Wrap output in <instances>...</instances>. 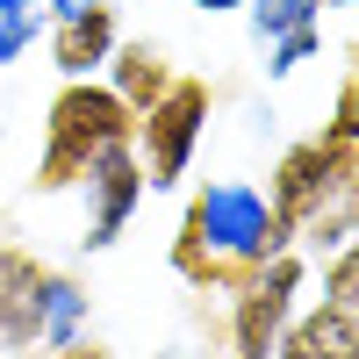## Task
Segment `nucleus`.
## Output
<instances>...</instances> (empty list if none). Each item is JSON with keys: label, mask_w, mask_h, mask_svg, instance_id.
<instances>
[{"label": "nucleus", "mask_w": 359, "mask_h": 359, "mask_svg": "<svg viewBox=\"0 0 359 359\" xmlns=\"http://www.w3.org/2000/svg\"><path fill=\"white\" fill-rule=\"evenodd\" d=\"M294 287H302V259L294 252L266 259L259 273L237 287V302H230V352L237 359H273L280 331L294 323Z\"/></svg>", "instance_id": "20e7f679"}, {"label": "nucleus", "mask_w": 359, "mask_h": 359, "mask_svg": "<svg viewBox=\"0 0 359 359\" xmlns=\"http://www.w3.org/2000/svg\"><path fill=\"white\" fill-rule=\"evenodd\" d=\"M294 237H302V245H316V252H338V245H352V237H359V165L316 201V216L294 230Z\"/></svg>", "instance_id": "f8f14e48"}, {"label": "nucleus", "mask_w": 359, "mask_h": 359, "mask_svg": "<svg viewBox=\"0 0 359 359\" xmlns=\"http://www.w3.org/2000/svg\"><path fill=\"white\" fill-rule=\"evenodd\" d=\"M50 15H86V8H108V0H43Z\"/></svg>", "instance_id": "dca6fc26"}, {"label": "nucleus", "mask_w": 359, "mask_h": 359, "mask_svg": "<svg viewBox=\"0 0 359 359\" xmlns=\"http://www.w3.org/2000/svg\"><path fill=\"white\" fill-rule=\"evenodd\" d=\"M316 8H323V0H259V8H252V36H259V43H273V65H266L273 79H287L302 57L323 50Z\"/></svg>", "instance_id": "1a4fd4ad"}, {"label": "nucleus", "mask_w": 359, "mask_h": 359, "mask_svg": "<svg viewBox=\"0 0 359 359\" xmlns=\"http://www.w3.org/2000/svg\"><path fill=\"white\" fill-rule=\"evenodd\" d=\"M280 252H287V223L273 216V201L252 180H216L187 201V223H180V273L187 280L259 273Z\"/></svg>", "instance_id": "f257e3e1"}, {"label": "nucleus", "mask_w": 359, "mask_h": 359, "mask_svg": "<svg viewBox=\"0 0 359 359\" xmlns=\"http://www.w3.org/2000/svg\"><path fill=\"white\" fill-rule=\"evenodd\" d=\"M79 323H86V294H79L65 273H50V287H43V331H36V345H43V352H65V345H79Z\"/></svg>", "instance_id": "ddd939ff"}, {"label": "nucleus", "mask_w": 359, "mask_h": 359, "mask_svg": "<svg viewBox=\"0 0 359 359\" xmlns=\"http://www.w3.org/2000/svg\"><path fill=\"white\" fill-rule=\"evenodd\" d=\"M43 287H50V266H36L29 252H0V352L36 345V331H43Z\"/></svg>", "instance_id": "0eeeda50"}, {"label": "nucleus", "mask_w": 359, "mask_h": 359, "mask_svg": "<svg viewBox=\"0 0 359 359\" xmlns=\"http://www.w3.org/2000/svg\"><path fill=\"white\" fill-rule=\"evenodd\" d=\"M108 65H115V101H123L130 115L137 108H151L158 94H165V86H172V72H165V50H151V43H115V57H108Z\"/></svg>", "instance_id": "9b49d317"}, {"label": "nucleus", "mask_w": 359, "mask_h": 359, "mask_svg": "<svg viewBox=\"0 0 359 359\" xmlns=\"http://www.w3.org/2000/svg\"><path fill=\"white\" fill-rule=\"evenodd\" d=\"M201 15H230V8H245V0H194Z\"/></svg>", "instance_id": "f3484780"}, {"label": "nucleus", "mask_w": 359, "mask_h": 359, "mask_svg": "<svg viewBox=\"0 0 359 359\" xmlns=\"http://www.w3.org/2000/svg\"><path fill=\"white\" fill-rule=\"evenodd\" d=\"M273 359H359V323H352V316H338L331 302L294 309V323L280 331Z\"/></svg>", "instance_id": "9d476101"}, {"label": "nucleus", "mask_w": 359, "mask_h": 359, "mask_svg": "<svg viewBox=\"0 0 359 359\" xmlns=\"http://www.w3.org/2000/svg\"><path fill=\"white\" fill-rule=\"evenodd\" d=\"M86 245H115L123 237V223L137 216V201H144V165H137V151L130 144H115V151H101L94 165H86Z\"/></svg>", "instance_id": "423d86ee"}, {"label": "nucleus", "mask_w": 359, "mask_h": 359, "mask_svg": "<svg viewBox=\"0 0 359 359\" xmlns=\"http://www.w3.org/2000/svg\"><path fill=\"white\" fill-rule=\"evenodd\" d=\"M50 29V8L43 0H0V65L22 50H36V36Z\"/></svg>", "instance_id": "4468645a"}, {"label": "nucleus", "mask_w": 359, "mask_h": 359, "mask_svg": "<svg viewBox=\"0 0 359 359\" xmlns=\"http://www.w3.org/2000/svg\"><path fill=\"white\" fill-rule=\"evenodd\" d=\"M208 130V86L201 79H172L151 108H137L130 123V151L144 165V187H172L194 165V144Z\"/></svg>", "instance_id": "7ed1b4c3"}, {"label": "nucleus", "mask_w": 359, "mask_h": 359, "mask_svg": "<svg viewBox=\"0 0 359 359\" xmlns=\"http://www.w3.org/2000/svg\"><path fill=\"white\" fill-rule=\"evenodd\" d=\"M352 86H359V72H352Z\"/></svg>", "instance_id": "a211bd4d"}, {"label": "nucleus", "mask_w": 359, "mask_h": 359, "mask_svg": "<svg viewBox=\"0 0 359 359\" xmlns=\"http://www.w3.org/2000/svg\"><path fill=\"white\" fill-rule=\"evenodd\" d=\"M130 123L137 115L115 101V86H94V79H65V94L50 101V123H43V158H36V187H72L86 180L101 151L130 144Z\"/></svg>", "instance_id": "f03ea898"}, {"label": "nucleus", "mask_w": 359, "mask_h": 359, "mask_svg": "<svg viewBox=\"0 0 359 359\" xmlns=\"http://www.w3.org/2000/svg\"><path fill=\"white\" fill-rule=\"evenodd\" d=\"M323 302H331L338 316H352V323H359V237L323 259Z\"/></svg>", "instance_id": "2eb2a0df"}, {"label": "nucleus", "mask_w": 359, "mask_h": 359, "mask_svg": "<svg viewBox=\"0 0 359 359\" xmlns=\"http://www.w3.org/2000/svg\"><path fill=\"white\" fill-rule=\"evenodd\" d=\"M359 165V151H345V144L323 130V137H309V144H287L280 151V165H273V187H266V201H273V216L287 223V237L302 230L309 216H316V201L338 187V180Z\"/></svg>", "instance_id": "39448f33"}, {"label": "nucleus", "mask_w": 359, "mask_h": 359, "mask_svg": "<svg viewBox=\"0 0 359 359\" xmlns=\"http://www.w3.org/2000/svg\"><path fill=\"white\" fill-rule=\"evenodd\" d=\"M50 65L65 72V79H94L115 43H123V29H115V8H86V15H50Z\"/></svg>", "instance_id": "6e6552de"}]
</instances>
